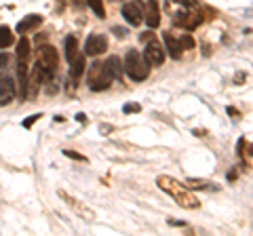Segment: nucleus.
<instances>
[{"mask_svg":"<svg viewBox=\"0 0 253 236\" xmlns=\"http://www.w3.org/2000/svg\"><path fill=\"white\" fill-rule=\"evenodd\" d=\"M163 40H165V49H167V53L171 55L173 59H179L181 57V44H179V38H175L171 32H163Z\"/></svg>","mask_w":253,"mask_h":236,"instance_id":"9b49d317","label":"nucleus"},{"mask_svg":"<svg viewBox=\"0 0 253 236\" xmlns=\"http://www.w3.org/2000/svg\"><path fill=\"white\" fill-rule=\"evenodd\" d=\"M28 57H30V40L26 36H21L17 42V61H28Z\"/></svg>","mask_w":253,"mask_h":236,"instance_id":"dca6fc26","label":"nucleus"},{"mask_svg":"<svg viewBox=\"0 0 253 236\" xmlns=\"http://www.w3.org/2000/svg\"><path fill=\"white\" fill-rule=\"evenodd\" d=\"M104 66H106V70H108V74L112 76V80H118V78H123V61L116 57V55H112V57H108L106 61H104Z\"/></svg>","mask_w":253,"mask_h":236,"instance_id":"ddd939ff","label":"nucleus"},{"mask_svg":"<svg viewBox=\"0 0 253 236\" xmlns=\"http://www.w3.org/2000/svg\"><path fill=\"white\" fill-rule=\"evenodd\" d=\"M146 59L150 61V66H163L165 46H161V42H156V40H150L146 46Z\"/></svg>","mask_w":253,"mask_h":236,"instance_id":"1a4fd4ad","label":"nucleus"},{"mask_svg":"<svg viewBox=\"0 0 253 236\" xmlns=\"http://www.w3.org/2000/svg\"><path fill=\"white\" fill-rule=\"evenodd\" d=\"M156 184H158V188H161L163 192H167L171 198L179 204V207H184V209H199L201 207V200L190 192V188L186 184L177 182V179H173L169 175H161L156 179Z\"/></svg>","mask_w":253,"mask_h":236,"instance_id":"f257e3e1","label":"nucleus"},{"mask_svg":"<svg viewBox=\"0 0 253 236\" xmlns=\"http://www.w3.org/2000/svg\"><path fill=\"white\" fill-rule=\"evenodd\" d=\"M76 55H78V40H76V36H68L66 38V59L72 61Z\"/></svg>","mask_w":253,"mask_h":236,"instance_id":"f3484780","label":"nucleus"},{"mask_svg":"<svg viewBox=\"0 0 253 236\" xmlns=\"http://www.w3.org/2000/svg\"><path fill=\"white\" fill-rule=\"evenodd\" d=\"M57 194H59V198H61L63 202H66L68 207L72 209L78 217H83V219H84V222H91V219L95 217V213H93V211H91L89 207H86V204H83V202L78 200V198H74V196H70L66 190H59Z\"/></svg>","mask_w":253,"mask_h":236,"instance_id":"39448f33","label":"nucleus"},{"mask_svg":"<svg viewBox=\"0 0 253 236\" xmlns=\"http://www.w3.org/2000/svg\"><path fill=\"white\" fill-rule=\"evenodd\" d=\"M114 34H116L118 38H123V36H125V30H123V28H114Z\"/></svg>","mask_w":253,"mask_h":236,"instance_id":"bb28decb","label":"nucleus"},{"mask_svg":"<svg viewBox=\"0 0 253 236\" xmlns=\"http://www.w3.org/2000/svg\"><path fill=\"white\" fill-rule=\"evenodd\" d=\"M41 116H42V114H34V116H30L28 120H23V127H26V129H30L32 124H34V122H36V120H38V118H41Z\"/></svg>","mask_w":253,"mask_h":236,"instance_id":"4be33fe9","label":"nucleus"},{"mask_svg":"<svg viewBox=\"0 0 253 236\" xmlns=\"http://www.w3.org/2000/svg\"><path fill=\"white\" fill-rule=\"evenodd\" d=\"M245 78H247V76H245V74H236V78H234V82H236V84H243V80H245Z\"/></svg>","mask_w":253,"mask_h":236,"instance_id":"a878e982","label":"nucleus"},{"mask_svg":"<svg viewBox=\"0 0 253 236\" xmlns=\"http://www.w3.org/2000/svg\"><path fill=\"white\" fill-rule=\"evenodd\" d=\"M106 49H108V38L104 34H91L89 38H86V42H84V53L91 55V57L101 55Z\"/></svg>","mask_w":253,"mask_h":236,"instance_id":"423d86ee","label":"nucleus"},{"mask_svg":"<svg viewBox=\"0 0 253 236\" xmlns=\"http://www.w3.org/2000/svg\"><path fill=\"white\" fill-rule=\"evenodd\" d=\"M144 19L148 23V28H152V30L161 26V9H158L156 0H148V11L144 15Z\"/></svg>","mask_w":253,"mask_h":236,"instance_id":"f8f14e48","label":"nucleus"},{"mask_svg":"<svg viewBox=\"0 0 253 236\" xmlns=\"http://www.w3.org/2000/svg\"><path fill=\"white\" fill-rule=\"evenodd\" d=\"M15 84L17 82H15L11 76L0 78V106H6V104H11V101L15 99V93H17Z\"/></svg>","mask_w":253,"mask_h":236,"instance_id":"0eeeda50","label":"nucleus"},{"mask_svg":"<svg viewBox=\"0 0 253 236\" xmlns=\"http://www.w3.org/2000/svg\"><path fill=\"white\" fill-rule=\"evenodd\" d=\"M139 110H141V108H139L137 104H125L123 112H125V114H133V112H139Z\"/></svg>","mask_w":253,"mask_h":236,"instance_id":"412c9836","label":"nucleus"},{"mask_svg":"<svg viewBox=\"0 0 253 236\" xmlns=\"http://www.w3.org/2000/svg\"><path fill=\"white\" fill-rule=\"evenodd\" d=\"M70 76H72V80H78V78L83 76V72H84V57L83 55H76V57L70 61Z\"/></svg>","mask_w":253,"mask_h":236,"instance_id":"4468645a","label":"nucleus"},{"mask_svg":"<svg viewBox=\"0 0 253 236\" xmlns=\"http://www.w3.org/2000/svg\"><path fill=\"white\" fill-rule=\"evenodd\" d=\"M55 72H57V51L51 44L41 46V53H38V61H36V70L34 76L38 82H51Z\"/></svg>","mask_w":253,"mask_h":236,"instance_id":"f03ea898","label":"nucleus"},{"mask_svg":"<svg viewBox=\"0 0 253 236\" xmlns=\"http://www.w3.org/2000/svg\"><path fill=\"white\" fill-rule=\"evenodd\" d=\"M123 17H125V21L129 23V26H139L141 21H144V13H141V9H139V2H126L125 6H123Z\"/></svg>","mask_w":253,"mask_h":236,"instance_id":"6e6552de","label":"nucleus"},{"mask_svg":"<svg viewBox=\"0 0 253 236\" xmlns=\"http://www.w3.org/2000/svg\"><path fill=\"white\" fill-rule=\"evenodd\" d=\"M169 226H184V222H175V219H169Z\"/></svg>","mask_w":253,"mask_h":236,"instance_id":"cd10ccee","label":"nucleus"},{"mask_svg":"<svg viewBox=\"0 0 253 236\" xmlns=\"http://www.w3.org/2000/svg\"><path fill=\"white\" fill-rule=\"evenodd\" d=\"M112 84V76L108 74L106 66L101 61H95L89 72V89L91 91H106Z\"/></svg>","mask_w":253,"mask_h":236,"instance_id":"20e7f679","label":"nucleus"},{"mask_svg":"<svg viewBox=\"0 0 253 236\" xmlns=\"http://www.w3.org/2000/svg\"><path fill=\"white\" fill-rule=\"evenodd\" d=\"M63 154L66 156H70V158H76V160H86L84 156H81V154H76V152H70V150H63Z\"/></svg>","mask_w":253,"mask_h":236,"instance_id":"5701e85b","label":"nucleus"},{"mask_svg":"<svg viewBox=\"0 0 253 236\" xmlns=\"http://www.w3.org/2000/svg\"><path fill=\"white\" fill-rule=\"evenodd\" d=\"M123 70L126 72V76L135 82L146 80L150 74V61L141 55L137 49H129L126 51V57L123 61Z\"/></svg>","mask_w":253,"mask_h":236,"instance_id":"7ed1b4c3","label":"nucleus"},{"mask_svg":"<svg viewBox=\"0 0 253 236\" xmlns=\"http://www.w3.org/2000/svg\"><path fill=\"white\" fill-rule=\"evenodd\" d=\"M179 44H181V49H194V40L190 36H181L179 38Z\"/></svg>","mask_w":253,"mask_h":236,"instance_id":"aec40b11","label":"nucleus"},{"mask_svg":"<svg viewBox=\"0 0 253 236\" xmlns=\"http://www.w3.org/2000/svg\"><path fill=\"white\" fill-rule=\"evenodd\" d=\"M42 23V15H26V19H21L17 23V28H15V32H19L26 36V32H32V30H36L38 26Z\"/></svg>","mask_w":253,"mask_h":236,"instance_id":"9d476101","label":"nucleus"},{"mask_svg":"<svg viewBox=\"0 0 253 236\" xmlns=\"http://www.w3.org/2000/svg\"><path fill=\"white\" fill-rule=\"evenodd\" d=\"M169 2H179V4H184V6H192L196 0H169Z\"/></svg>","mask_w":253,"mask_h":236,"instance_id":"393cba45","label":"nucleus"},{"mask_svg":"<svg viewBox=\"0 0 253 236\" xmlns=\"http://www.w3.org/2000/svg\"><path fill=\"white\" fill-rule=\"evenodd\" d=\"M13 40H15L13 30L9 26H0V49H9Z\"/></svg>","mask_w":253,"mask_h":236,"instance_id":"2eb2a0df","label":"nucleus"},{"mask_svg":"<svg viewBox=\"0 0 253 236\" xmlns=\"http://www.w3.org/2000/svg\"><path fill=\"white\" fill-rule=\"evenodd\" d=\"M86 4L93 9V13L97 15L99 19H104L106 17V9H104V0H86Z\"/></svg>","mask_w":253,"mask_h":236,"instance_id":"6ab92c4d","label":"nucleus"},{"mask_svg":"<svg viewBox=\"0 0 253 236\" xmlns=\"http://www.w3.org/2000/svg\"><path fill=\"white\" fill-rule=\"evenodd\" d=\"M6 66H9V55H0V70H4Z\"/></svg>","mask_w":253,"mask_h":236,"instance_id":"b1692460","label":"nucleus"},{"mask_svg":"<svg viewBox=\"0 0 253 236\" xmlns=\"http://www.w3.org/2000/svg\"><path fill=\"white\" fill-rule=\"evenodd\" d=\"M188 188H196V190H217V186H211L209 182H201V179H188L186 182Z\"/></svg>","mask_w":253,"mask_h":236,"instance_id":"a211bd4d","label":"nucleus"}]
</instances>
